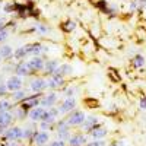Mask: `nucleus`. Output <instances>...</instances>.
I'll list each match as a JSON object with an SVG mask.
<instances>
[{
	"label": "nucleus",
	"mask_w": 146,
	"mask_h": 146,
	"mask_svg": "<svg viewBox=\"0 0 146 146\" xmlns=\"http://www.w3.org/2000/svg\"><path fill=\"white\" fill-rule=\"evenodd\" d=\"M5 22H6V18L0 16V28H5Z\"/></svg>",
	"instance_id": "nucleus-38"
},
{
	"label": "nucleus",
	"mask_w": 146,
	"mask_h": 146,
	"mask_svg": "<svg viewBox=\"0 0 146 146\" xmlns=\"http://www.w3.org/2000/svg\"><path fill=\"white\" fill-rule=\"evenodd\" d=\"M56 75H60V76H69V75H72L73 73V69H72V66L70 64H67V63H63V64H60L58 67H57V70L54 72Z\"/></svg>",
	"instance_id": "nucleus-17"
},
{
	"label": "nucleus",
	"mask_w": 146,
	"mask_h": 146,
	"mask_svg": "<svg viewBox=\"0 0 146 146\" xmlns=\"http://www.w3.org/2000/svg\"><path fill=\"white\" fill-rule=\"evenodd\" d=\"M44 114H45V108H42V107H35V108H32L31 111L28 113V117H29L31 121H34V123H38V121L42 120Z\"/></svg>",
	"instance_id": "nucleus-6"
},
{
	"label": "nucleus",
	"mask_w": 146,
	"mask_h": 146,
	"mask_svg": "<svg viewBox=\"0 0 146 146\" xmlns=\"http://www.w3.org/2000/svg\"><path fill=\"white\" fill-rule=\"evenodd\" d=\"M6 130H7V129H5V127H2V126H0V136H5Z\"/></svg>",
	"instance_id": "nucleus-40"
},
{
	"label": "nucleus",
	"mask_w": 146,
	"mask_h": 146,
	"mask_svg": "<svg viewBox=\"0 0 146 146\" xmlns=\"http://www.w3.org/2000/svg\"><path fill=\"white\" fill-rule=\"evenodd\" d=\"M88 146H107V145H105V142L101 140V139H95L94 142L88 143Z\"/></svg>",
	"instance_id": "nucleus-33"
},
{
	"label": "nucleus",
	"mask_w": 146,
	"mask_h": 146,
	"mask_svg": "<svg viewBox=\"0 0 146 146\" xmlns=\"http://www.w3.org/2000/svg\"><path fill=\"white\" fill-rule=\"evenodd\" d=\"M12 121H13V114H12L10 111L7 113H0V126L7 129L10 124H12Z\"/></svg>",
	"instance_id": "nucleus-16"
},
{
	"label": "nucleus",
	"mask_w": 146,
	"mask_h": 146,
	"mask_svg": "<svg viewBox=\"0 0 146 146\" xmlns=\"http://www.w3.org/2000/svg\"><path fill=\"white\" fill-rule=\"evenodd\" d=\"M58 66L60 64H58L57 60H48V62H45V64H44V70L48 73V75H54V72L57 70Z\"/></svg>",
	"instance_id": "nucleus-18"
},
{
	"label": "nucleus",
	"mask_w": 146,
	"mask_h": 146,
	"mask_svg": "<svg viewBox=\"0 0 146 146\" xmlns=\"http://www.w3.org/2000/svg\"><path fill=\"white\" fill-rule=\"evenodd\" d=\"M58 114H60V113H58V108H53V107H51L50 110H45V114H44V117H42L41 121H45V123L53 124Z\"/></svg>",
	"instance_id": "nucleus-14"
},
{
	"label": "nucleus",
	"mask_w": 146,
	"mask_h": 146,
	"mask_svg": "<svg viewBox=\"0 0 146 146\" xmlns=\"http://www.w3.org/2000/svg\"><path fill=\"white\" fill-rule=\"evenodd\" d=\"M57 135H58V139H60V140H69L70 131H69V129H66V130H58Z\"/></svg>",
	"instance_id": "nucleus-25"
},
{
	"label": "nucleus",
	"mask_w": 146,
	"mask_h": 146,
	"mask_svg": "<svg viewBox=\"0 0 146 146\" xmlns=\"http://www.w3.org/2000/svg\"><path fill=\"white\" fill-rule=\"evenodd\" d=\"M63 83H64L63 76L56 75V73H54V75H51L50 79L47 80V86H48V88H51V89H56V88H60Z\"/></svg>",
	"instance_id": "nucleus-12"
},
{
	"label": "nucleus",
	"mask_w": 146,
	"mask_h": 146,
	"mask_svg": "<svg viewBox=\"0 0 146 146\" xmlns=\"http://www.w3.org/2000/svg\"><path fill=\"white\" fill-rule=\"evenodd\" d=\"M22 129L21 127H10V129H7L6 130V133H5V137L7 139V140H19V139H22Z\"/></svg>",
	"instance_id": "nucleus-7"
},
{
	"label": "nucleus",
	"mask_w": 146,
	"mask_h": 146,
	"mask_svg": "<svg viewBox=\"0 0 146 146\" xmlns=\"http://www.w3.org/2000/svg\"><path fill=\"white\" fill-rule=\"evenodd\" d=\"M31 69H29V66H28V63L27 62H22V63H18L16 66H15V73L18 76H28V75H31Z\"/></svg>",
	"instance_id": "nucleus-15"
},
{
	"label": "nucleus",
	"mask_w": 146,
	"mask_h": 146,
	"mask_svg": "<svg viewBox=\"0 0 146 146\" xmlns=\"http://www.w3.org/2000/svg\"><path fill=\"white\" fill-rule=\"evenodd\" d=\"M48 139H50L48 133L41 130V131H35V135H34V137H32V142H34L35 146H44V145L48 142Z\"/></svg>",
	"instance_id": "nucleus-8"
},
{
	"label": "nucleus",
	"mask_w": 146,
	"mask_h": 146,
	"mask_svg": "<svg viewBox=\"0 0 146 146\" xmlns=\"http://www.w3.org/2000/svg\"><path fill=\"white\" fill-rule=\"evenodd\" d=\"M57 100H58L57 94H56V92H51V94H48V95L42 96L40 104H41L42 107H45V108H51V107H53V105L57 102Z\"/></svg>",
	"instance_id": "nucleus-10"
},
{
	"label": "nucleus",
	"mask_w": 146,
	"mask_h": 146,
	"mask_svg": "<svg viewBox=\"0 0 146 146\" xmlns=\"http://www.w3.org/2000/svg\"><path fill=\"white\" fill-rule=\"evenodd\" d=\"M27 91H16V92H13V96H12V100H13L15 102H22L23 100L27 98Z\"/></svg>",
	"instance_id": "nucleus-21"
},
{
	"label": "nucleus",
	"mask_w": 146,
	"mask_h": 146,
	"mask_svg": "<svg viewBox=\"0 0 146 146\" xmlns=\"http://www.w3.org/2000/svg\"><path fill=\"white\" fill-rule=\"evenodd\" d=\"M40 102H41L40 94H35V95H32V96H27V98L22 101V105H21V107L25 110V111H28V110H32V108H35V107H38Z\"/></svg>",
	"instance_id": "nucleus-3"
},
{
	"label": "nucleus",
	"mask_w": 146,
	"mask_h": 146,
	"mask_svg": "<svg viewBox=\"0 0 146 146\" xmlns=\"http://www.w3.org/2000/svg\"><path fill=\"white\" fill-rule=\"evenodd\" d=\"M40 127L42 129V131H47V130H51L53 129V124L45 123V121H40Z\"/></svg>",
	"instance_id": "nucleus-32"
},
{
	"label": "nucleus",
	"mask_w": 146,
	"mask_h": 146,
	"mask_svg": "<svg viewBox=\"0 0 146 146\" xmlns=\"http://www.w3.org/2000/svg\"><path fill=\"white\" fill-rule=\"evenodd\" d=\"M29 88H31V91L35 92V94H41L44 89L48 88V86H47V80H44L42 78H35V79H32V82L29 83Z\"/></svg>",
	"instance_id": "nucleus-4"
},
{
	"label": "nucleus",
	"mask_w": 146,
	"mask_h": 146,
	"mask_svg": "<svg viewBox=\"0 0 146 146\" xmlns=\"http://www.w3.org/2000/svg\"><path fill=\"white\" fill-rule=\"evenodd\" d=\"M44 64H45V62L40 57V56H35V57H32L29 62H28V66H29V69L32 70V72H38V70H42L44 69Z\"/></svg>",
	"instance_id": "nucleus-9"
},
{
	"label": "nucleus",
	"mask_w": 146,
	"mask_h": 146,
	"mask_svg": "<svg viewBox=\"0 0 146 146\" xmlns=\"http://www.w3.org/2000/svg\"><path fill=\"white\" fill-rule=\"evenodd\" d=\"M76 29V22H73V21H67L64 23V31L66 32H72V31H75Z\"/></svg>",
	"instance_id": "nucleus-27"
},
{
	"label": "nucleus",
	"mask_w": 146,
	"mask_h": 146,
	"mask_svg": "<svg viewBox=\"0 0 146 146\" xmlns=\"http://www.w3.org/2000/svg\"><path fill=\"white\" fill-rule=\"evenodd\" d=\"M22 78L18 76V75H13V76H9L7 80H6V86H7V91L10 92H16V91H21L22 89Z\"/></svg>",
	"instance_id": "nucleus-2"
},
{
	"label": "nucleus",
	"mask_w": 146,
	"mask_h": 146,
	"mask_svg": "<svg viewBox=\"0 0 146 146\" xmlns=\"http://www.w3.org/2000/svg\"><path fill=\"white\" fill-rule=\"evenodd\" d=\"M78 92V88H75V86H70L69 89H66V98H73L75 96V94Z\"/></svg>",
	"instance_id": "nucleus-30"
},
{
	"label": "nucleus",
	"mask_w": 146,
	"mask_h": 146,
	"mask_svg": "<svg viewBox=\"0 0 146 146\" xmlns=\"http://www.w3.org/2000/svg\"><path fill=\"white\" fill-rule=\"evenodd\" d=\"M13 56V50H12L10 45H3L2 48H0V57H2L3 60L5 58H9Z\"/></svg>",
	"instance_id": "nucleus-20"
},
{
	"label": "nucleus",
	"mask_w": 146,
	"mask_h": 146,
	"mask_svg": "<svg viewBox=\"0 0 146 146\" xmlns=\"http://www.w3.org/2000/svg\"><path fill=\"white\" fill-rule=\"evenodd\" d=\"M7 36H9V31H7L6 28H0V42L6 41Z\"/></svg>",
	"instance_id": "nucleus-31"
},
{
	"label": "nucleus",
	"mask_w": 146,
	"mask_h": 146,
	"mask_svg": "<svg viewBox=\"0 0 146 146\" xmlns=\"http://www.w3.org/2000/svg\"><path fill=\"white\" fill-rule=\"evenodd\" d=\"M133 66L135 67H143L145 66V57L143 56H140V54H137V56H135L133 57Z\"/></svg>",
	"instance_id": "nucleus-23"
},
{
	"label": "nucleus",
	"mask_w": 146,
	"mask_h": 146,
	"mask_svg": "<svg viewBox=\"0 0 146 146\" xmlns=\"http://www.w3.org/2000/svg\"><path fill=\"white\" fill-rule=\"evenodd\" d=\"M12 108H13V105H12L10 101L0 100V113H7V111H10Z\"/></svg>",
	"instance_id": "nucleus-22"
},
{
	"label": "nucleus",
	"mask_w": 146,
	"mask_h": 146,
	"mask_svg": "<svg viewBox=\"0 0 146 146\" xmlns=\"http://www.w3.org/2000/svg\"><path fill=\"white\" fill-rule=\"evenodd\" d=\"M7 92V86H6V83L3 82H0V96H5Z\"/></svg>",
	"instance_id": "nucleus-34"
},
{
	"label": "nucleus",
	"mask_w": 146,
	"mask_h": 146,
	"mask_svg": "<svg viewBox=\"0 0 146 146\" xmlns=\"http://www.w3.org/2000/svg\"><path fill=\"white\" fill-rule=\"evenodd\" d=\"M137 7H139V5H137V2H136V0H133V2L130 3V10H131V12H135V10H136Z\"/></svg>",
	"instance_id": "nucleus-36"
},
{
	"label": "nucleus",
	"mask_w": 146,
	"mask_h": 146,
	"mask_svg": "<svg viewBox=\"0 0 146 146\" xmlns=\"http://www.w3.org/2000/svg\"><path fill=\"white\" fill-rule=\"evenodd\" d=\"M35 31L38 34H41V35H45V34L50 32V28H48L47 25H42V23H38V25L35 27Z\"/></svg>",
	"instance_id": "nucleus-24"
},
{
	"label": "nucleus",
	"mask_w": 146,
	"mask_h": 146,
	"mask_svg": "<svg viewBox=\"0 0 146 146\" xmlns=\"http://www.w3.org/2000/svg\"><path fill=\"white\" fill-rule=\"evenodd\" d=\"M82 126H83V131H89V133H91L96 126H98V117H95V115L86 117Z\"/></svg>",
	"instance_id": "nucleus-11"
},
{
	"label": "nucleus",
	"mask_w": 146,
	"mask_h": 146,
	"mask_svg": "<svg viewBox=\"0 0 146 146\" xmlns=\"http://www.w3.org/2000/svg\"><path fill=\"white\" fill-rule=\"evenodd\" d=\"M75 107H76V100H75V98H66V100L62 102V105L58 107V113H60V114L72 113Z\"/></svg>",
	"instance_id": "nucleus-5"
},
{
	"label": "nucleus",
	"mask_w": 146,
	"mask_h": 146,
	"mask_svg": "<svg viewBox=\"0 0 146 146\" xmlns=\"http://www.w3.org/2000/svg\"><path fill=\"white\" fill-rule=\"evenodd\" d=\"M15 115L18 117V118H25L27 117V111H25V110H23L22 107H19V108H15Z\"/></svg>",
	"instance_id": "nucleus-28"
},
{
	"label": "nucleus",
	"mask_w": 146,
	"mask_h": 146,
	"mask_svg": "<svg viewBox=\"0 0 146 146\" xmlns=\"http://www.w3.org/2000/svg\"><path fill=\"white\" fill-rule=\"evenodd\" d=\"M70 126H69V123L66 120H60L58 123H57V131L58 130H66V129H69Z\"/></svg>",
	"instance_id": "nucleus-29"
},
{
	"label": "nucleus",
	"mask_w": 146,
	"mask_h": 146,
	"mask_svg": "<svg viewBox=\"0 0 146 146\" xmlns=\"http://www.w3.org/2000/svg\"><path fill=\"white\" fill-rule=\"evenodd\" d=\"M139 107H140L142 110H146V98H142V100H140V102H139Z\"/></svg>",
	"instance_id": "nucleus-37"
},
{
	"label": "nucleus",
	"mask_w": 146,
	"mask_h": 146,
	"mask_svg": "<svg viewBox=\"0 0 146 146\" xmlns=\"http://www.w3.org/2000/svg\"><path fill=\"white\" fill-rule=\"evenodd\" d=\"M85 118H86V115H85L83 111H80V110H73V111L70 113V115L67 117L66 121L69 123L70 127H72V126H82L83 121H85Z\"/></svg>",
	"instance_id": "nucleus-1"
},
{
	"label": "nucleus",
	"mask_w": 146,
	"mask_h": 146,
	"mask_svg": "<svg viewBox=\"0 0 146 146\" xmlns=\"http://www.w3.org/2000/svg\"><path fill=\"white\" fill-rule=\"evenodd\" d=\"M107 129H104V127H98L96 126L92 131H91V135H92V137L94 139H104L105 136H107Z\"/></svg>",
	"instance_id": "nucleus-19"
},
{
	"label": "nucleus",
	"mask_w": 146,
	"mask_h": 146,
	"mask_svg": "<svg viewBox=\"0 0 146 146\" xmlns=\"http://www.w3.org/2000/svg\"><path fill=\"white\" fill-rule=\"evenodd\" d=\"M88 143V139H86V136L85 135H73V136H70L69 137V145L70 146H85Z\"/></svg>",
	"instance_id": "nucleus-13"
},
{
	"label": "nucleus",
	"mask_w": 146,
	"mask_h": 146,
	"mask_svg": "<svg viewBox=\"0 0 146 146\" xmlns=\"http://www.w3.org/2000/svg\"><path fill=\"white\" fill-rule=\"evenodd\" d=\"M50 146H66V142L64 140H54V142H51L50 143Z\"/></svg>",
	"instance_id": "nucleus-35"
},
{
	"label": "nucleus",
	"mask_w": 146,
	"mask_h": 146,
	"mask_svg": "<svg viewBox=\"0 0 146 146\" xmlns=\"http://www.w3.org/2000/svg\"><path fill=\"white\" fill-rule=\"evenodd\" d=\"M110 146H124V142H115V143H111Z\"/></svg>",
	"instance_id": "nucleus-39"
},
{
	"label": "nucleus",
	"mask_w": 146,
	"mask_h": 146,
	"mask_svg": "<svg viewBox=\"0 0 146 146\" xmlns=\"http://www.w3.org/2000/svg\"><path fill=\"white\" fill-rule=\"evenodd\" d=\"M34 135H35V131H34L32 129H29V127H27L25 130L22 131V137H23V139H31V140H32Z\"/></svg>",
	"instance_id": "nucleus-26"
}]
</instances>
